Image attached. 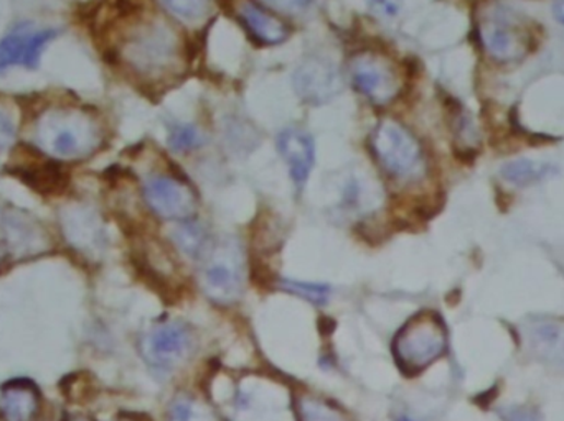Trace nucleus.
Segmentation results:
<instances>
[{"label": "nucleus", "mask_w": 564, "mask_h": 421, "mask_svg": "<svg viewBox=\"0 0 564 421\" xmlns=\"http://www.w3.org/2000/svg\"><path fill=\"white\" fill-rule=\"evenodd\" d=\"M37 144L42 151L61 160H80L98 151L102 125L81 109H50L37 122Z\"/></svg>", "instance_id": "obj_1"}, {"label": "nucleus", "mask_w": 564, "mask_h": 421, "mask_svg": "<svg viewBox=\"0 0 564 421\" xmlns=\"http://www.w3.org/2000/svg\"><path fill=\"white\" fill-rule=\"evenodd\" d=\"M368 147L378 167L391 180H416L423 173V145L410 129L395 119L378 122L369 134Z\"/></svg>", "instance_id": "obj_2"}, {"label": "nucleus", "mask_w": 564, "mask_h": 421, "mask_svg": "<svg viewBox=\"0 0 564 421\" xmlns=\"http://www.w3.org/2000/svg\"><path fill=\"white\" fill-rule=\"evenodd\" d=\"M447 351V332L433 311H423L398 332L393 356L407 375H416L439 361Z\"/></svg>", "instance_id": "obj_3"}, {"label": "nucleus", "mask_w": 564, "mask_h": 421, "mask_svg": "<svg viewBox=\"0 0 564 421\" xmlns=\"http://www.w3.org/2000/svg\"><path fill=\"white\" fill-rule=\"evenodd\" d=\"M177 40L175 32L165 25H142L122 45V58L141 76H164L178 63Z\"/></svg>", "instance_id": "obj_4"}, {"label": "nucleus", "mask_w": 564, "mask_h": 421, "mask_svg": "<svg viewBox=\"0 0 564 421\" xmlns=\"http://www.w3.org/2000/svg\"><path fill=\"white\" fill-rule=\"evenodd\" d=\"M200 285L213 303L230 306L238 303L245 288V261L235 241L213 244L202 258Z\"/></svg>", "instance_id": "obj_5"}, {"label": "nucleus", "mask_w": 564, "mask_h": 421, "mask_svg": "<svg viewBox=\"0 0 564 421\" xmlns=\"http://www.w3.org/2000/svg\"><path fill=\"white\" fill-rule=\"evenodd\" d=\"M349 74L353 86L376 108L390 106L403 89L400 70L388 55L363 50L352 55Z\"/></svg>", "instance_id": "obj_6"}, {"label": "nucleus", "mask_w": 564, "mask_h": 421, "mask_svg": "<svg viewBox=\"0 0 564 421\" xmlns=\"http://www.w3.org/2000/svg\"><path fill=\"white\" fill-rule=\"evenodd\" d=\"M197 349L196 333L180 320H165L152 326L141 339V354L155 371L180 369Z\"/></svg>", "instance_id": "obj_7"}, {"label": "nucleus", "mask_w": 564, "mask_h": 421, "mask_svg": "<svg viewBox=\"0 0 564 421\" xmlns=\"http://www.w3.org/2000/svg\"><path fill=\"white\" fill-rule=\"evenodd\" d=\"M142 196L149 209L165 221H188L199 209L196 188L175 175H149L142 184Z\"/></svg>", "instance_id": "obj_8"}, {"label": "nucleus", "mask_w": 564, "mask_h": 421, "mask_svg": "<svg viewBox=\"0 0 564 421\" xmlns=\"http://www.w3.org/2000/svg\"><path fill=\"white\" fill-rule=\"evenodd\" d=\"M479 37L487 53L501 63L520 60L528 51L527 27L512 12L489 11L479 22Z\"/></svg>", "instance_id": "obj_9"}, {"label": "nucleus", "mask_w": 564, "mask_h": 421, "mask_svg": "<svg viewBox=\"0 0 564 421\" xmlns=\"http://www.w3.org/2000/svg\"><path fill=\"white\" fill-rule=\"evenodd\" d=\"M293 87L303 103L317 108L339 96L343 83L332 61L322 57H307L294 70Z\"/></svg>", "instance_id": "obj_10"}, {"label": "nucleus", "mask_w": 564, "mask_h": 421, "mask_svg": "<svg viewBox=\"0 0 564 421\" xmlns=\"http://www.w3.org/2000/svg\"><path fill=\"white\" fill-rule=\"evenodd\" d=\"M286 395L274 382L248 378L235 394L236 421H278L286 413Z\"/></svg>", "instance_id": "obj_11"}, {"label": "nucleus", "mask_w": 564, "mask_h": 421, "mask_svg": "<svg viewBox=\"0 0 564 421\" xmlns=\"http://www.w3.org/2000/svg\"><path fill=\"white\" fill-rule=\"evenodd\" d=\"M57 35L55 28H35L31 24L15 27L0 40V73L14 67L35 70L45 48Z\"/></svg>", "instance_id": "obj_12"}, {"label": "nucleus", "mask_w": 564, "mask_h": 421, "mask_svg": "<svg viewBox=\"0 0 564 421\" xmlns=\"http://www.w3.org/2000/svg\"><path fill=\"white\" fill-rule=\"evenodd\" d=\"M279 157L286 164L294 187H306L316 165V142L309 132L301 128H286L275 137Z\"/></svg>", "instance_id": "obj_13"}, {"label": "nucleus", "mask_w": 564, "mask_h": 421, "mask_svg": "<svg viewBox=\"0 0 564 421\" xmlns=\"http://www.w3.org/2000/svg\"><path fill=\"white\" fill-rule=\"evenodd\" d=\"M63 232L73 249L87 257L102 254L105 249V228L94 211L77 206L63 213Z\"/></svg>", "instance_id": "obj_14"}, {"label": "nucleus", "mask_w": 564, "mask_h": 421, "mask_svg": "<svg viewBox=\"0 0 564 421\" xmlns=\"http://www.w3.org/2000/svg\"><path fill=\"white\" fill-rule=\"evenodd\" d=\"M238 14L246 32L258 44L266 45V47H278V45L286 44L291 34H293L286 22L272 14L268 9L262 8L258 2L245 0L239 5Z\"/></svg>", "instance_id": "obj_15"}, {"label": "nucleus", "mask_w": 564, "mask_h": 421, "mask_svg": "<svg viewBox=\"0 0 564 421\" xmlns=\"http://www.w3.org/2000/svg\"><path fill=\"white\" fill-rule=\"evenodd\" d=\"M525 335L531 354L554 368L564 369V323L538 320L527 326Z\"/></svg>", "instance_id": "obj_16"}, {"label": "nucleus", "mask_w": 564, "mask_h": 421, "mask_svg": "<svg viewBox=\"0 0 564 421\" xmlns=\"http://www.w3.org/2000/svg\"><path fill=\"white\" fill-rule=\"evenodd\" d=\"M2 410L11 421H34L40 410L38 390L31 382L15 381L2 390Z\"/></svg>", "instance_id": "obj_17"}, {"label": "nucleus", "mask_w": 564, "mask_h": 421, "mask_svg": "<svg viewBox=\"0 0 564 421\" xmlns=\"http://www.w3.org/2000/svg\"><path fill=\"white\" fill-rule=\"evenodd\" d=\"M172 239H174L175 248L181 254L187 255L188 258H196V261H202L213 245L209 231L193 219L178 222L177 228L172 232Z\"/></svg>", "instance_id": "obj_18"}, {"label": "nucleus", "mask_w": 564, "mask_h": 421, "mask_svg": "<svg viewBox=\"0 0 564 421\" xmlns=\"http://www.w3.org/2000/svg\"><path fill=\"white\" fill-rule=\"evenodd\" d=\"M556 173L553 165L544 164V161L520 160L508 161L501 168V175L508 183L517 184V187H531V184L541 183Z\"/></svg>", "instance_id": "obj_19"}, {"label": "nucleus", "mask_w": 564, "mask_h": 421, "mask_svg": "<svg viewBox=\"0 0 564 421\" xmlns=\"http://www.w3.org/2000/svg\"><path fill=\"white\" fill-rule=\"evenodd\" d=\"M297 421H352V418L326 398L303 394L296 398Z\"/></svg>", "instance_id": "obj_20"}, {"label": "nucleus", "mask_w": 564, "mask_h": 421, "mask_svg": "<svg viewBox=\"0 0 564 421\" xmlns=\"http://www.w3.org/2000/svg\"><path fill=\"white\" fill-rule=\"evenodd\" d=\"M167 421H220L215 411L193 395L180 394L171 401Z\"/></svg>", "instance_id": "obj_21"}, {"label": "nucleus", "mask_w": 564, "mask_h": 421, "mask_svg": "<svg viewBox=\"0 0 564 421\" xmlns=\"http://www.w3.org/2000/svg\"><path fill=\"white\" fill-rule=\"evenodd\" d=\"M168 147L175 154H192V152L202 148L205 137L202 131L196 124H188V122H175L168 129Z\"/></svg>", "instance_id": "obj_22"}, {"label": "nucleus", "mask_w": 564, "mask_h": 421, "mask_svg": "<svg viewBox=\"0 0 564 421\" xmlns=\"http://www.w3.org/2000/svg\"><path fill=\"white\" fill-rule=\"evenodd\" d=\"M275 288L304 298V300L310 301L317 306H322L330 298V288L322 284H307V281L290 280V278H278Z\"/></svg>", "instance_id": "obj_23"}, {"label": "nucleus", "mask_w": 564, "mask_h": 421, "mask_svg": "<svg viewBox=\"0 0 564 421\" xmlns=\"http://www.w3.org/2000/svg\"><path fill=\"white\" fill-rule=\"evenodd\" d=\"M171 14L187 24H196L209 14L210 0H162Z\"/></svg>", "instance_id": "obj_24"}, {"label": "nucleus", "mask_w": 564, "mask_h": 421, "mask_svg": "<svg viewBox=\"0 0 564 421\" xmlns=\"http://www.w3.org/2000/svg\"><path fill=\"white\" fill-rule=\"evenodd\" d=\"M21 171H24V180L40 191H54L58 183H61L60 170H57L54 164L31 165V167H22Z\"/></svg>", "instance_id": "obj_25"}, {"label": "nucleus", "mask_w": 564, "mask_h": 421, "mask_svg": "<svg viewBox=\"0 0 564 421\" xmlns=\"http://www.w3.org/2000/svg\"><path fill=\"white\" fill-rule=\"evenodd\" d=\"M319 0H258L262 8L272 9L279 14H304L309 12Z\"/></svg>", "instance_id": "obj_26"}, {"label": "nucleus", "mask_w": 564, "mask_h": 421, "mask_svg": "<svg viewBox=\"0 0 564 421\" xmlns=\"http://www.w3.org/2000/svg\"><path fill=\"white\" fill-rule=\"evenodd\" d=\"M15 141V125L12 119L0 111V154L8 151Z\"/></svg>", "instance_id": "obj_27"}, {"label": "nucleus", "mask_w": 564, "mask_h": 421, "mask_svg": "<svg viewBox=\"0 0 564 421\" xmlns=\"http://www.w3.org/2000/svg\"><path fill=\"white\" fill-rule=\"evenodd\" d=\"M504 421H540L537 411L528 407H505L501 410Z\"/></svg>", "instance_id": "obj_28"}, {"label": "nucleus", "mask_w": 564, "mask_h": 421, "mask_svg": "<svg viewBox=\"0 0 564 421\" xmlns=\"http://www.w3.org/2000/svg\"><path fill=\"white\" fill-rule=\"evenodd\" d=\"M375 11L381 12L385 17H395L400 11V0H366Z\"/></svg>", "instance_id": "obj_29"}, {"label": "nucleus", "mask_w": 564, "mask_h": 421, "mask_svg": "<svg viewBox=\"0 0 564 421\" xmlns=\"http://www.w3.org/2000/svg\"><path fill=\"white\" fill-rule=\"evenodd\" d=\"M8 261H12L11 245H9L4 228L0 225V265L5 264Z\"/></svg>", "instance_id": "obj_30"}, {"label": "nucleus", "mask_w": 564, "mask_h": 421, "mask_svg": "<svg viewBox=\"0 0 564 421\" xmlns=\"http://www.w3.org/2000/svg\"><path fill=\"white\" fill-rule=\"evenodd\" d=\"M553 14L554 19H556L561 25H564V0H556V2H554Z\"/></svg>", "instance_id": "obj_31"}, {"label": "nucleus", "mask_w": 564, "mask_h": 421, "mask_svg": "<svg viewBox=\"0 0 564 421\" xmlns=\"http://www.w3.org/2000/svg\"><path fill=\"white\" fill-rule=\"evenodd\" d=\"M67 421H93V420H90V418H86V417H71V418H68Z\"/></svg>", "instance_id": "obj_32"}, {"label": "nucleus", "mask_w": 564, "mask_h": 421, "mask_svg": "<svg viewBox=\"0 0 564 421\" xmlns=\"http://www.w3.org/2000/svg\"><path fill=\"white\" fill-rule=\"evenodd\" d=\"M116 421H139L138 418H134V417H121V418H118V420Z\"/></svg>", "instance_id": "obj_33"}, {"label": "nucleus", "mask_w": 564, "mask_h": 421, "mask_svg": "<svg viewBox=\"0 0 564 421\" xmlns=\"http://www.w3.org/2000/svg\"><path fill=\"white\" fill-rule=\"evenodd\" d=\"M398 421H413V420H410V418H407V417H401L400 420Z\"/></svg>", "instance_id": "obj_34"}, {"label": "nucleus", "mask_w": 564, "mask_h": 421, "mask_svg": "<svg viewBox=\"0 0 564 421\" xmlns=\"http://www.w3.org/2000/svg\"><path fill=\"white\" fill-rule=\"evenodd\" d=\"M0 421H4V420H2V417H0Z\"/></svg>", "instance_id": "obj_35"}]
</instances>
